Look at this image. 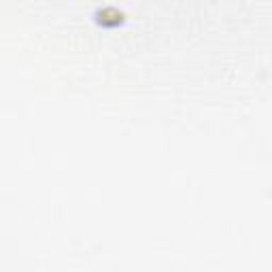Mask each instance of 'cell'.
I'll use <instances>...</instances> for the list:
<instances>
[{"mask_svg": "<svg viewBox=\"0 0 272 272\" xmlns=\"http://www.w3.org/2000/svg\"><path fill=\"white\" fill-rule=\"evenodd\" d=\"M98 20H100L102 24H119V22L123 20V15L117 11V9L108 7V9H104V11L98 13Z\"/></svg>", "mask_w": 272, "mask_h": 272, "instance_id": "6da1fadb", "label": "cell"}]
</instances>
